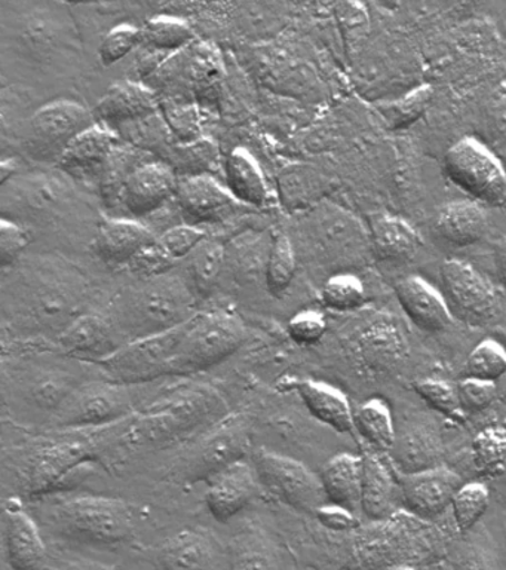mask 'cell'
I'll return each mask as SVG.
<instances>
[{
	"label": "cell",
	"mask_w": 506,
	"mask_h": 570,
	"mask_svg": "<svg viewBox=\"0 0 506 570\" xmlns=\"http://www.w3.org/2000/svg\"><path fill=\"white\" fill-rule=\"evenodd\" d=\"M11 289V316L24 327L59 336L82 314L87 283L68 263L42 261L19 272Z\"/></svg>",
	"instance_id": "obj_1"
},
{
	"label": "cell",
	"mask_w": 506,
	"mask_h": 570,
	"mask_svg": "<svg viewBox=\"0 0 506 570\" xmlns=\"http://www.w3.org/2000/svg\"><path fill=\"white\" fill-rule=\"evenodd\" d=\"M195 301L186 279L168 272L126 289L118 297L115 321L110 323L121 336L140 341L189 323L197 316Z\"/></svg>",
	"instance_id": "obj_2"
},
{
	"label": "cell",
	"mask_w": 506,
	"mask_h": 570,
	"mask_svg": "<svg viewBox=\"0 0 506 570\" xmlns=\"http://www.w3.org/2000/svg\"><path fill=\"white\" fill-rule=\"evenodd\" d=\"M247 341L242 321L229 312L197 315L188 325L171 374L201 372L228 360Z\"/></svg>",
	"instance_id": "obj_3"
},
{
	"label": "cell",
	"mask_w": 506,
	"mask_h": 570,
	"mask_svg": "<svg viewBox=\"0 0 506 570\" xmlns=\"http://www.w3.org/2000/svg\"><path fill=\"white\" fill-rule=\"evenodd\" d=\"M56 511L66 532L100 546L126 541L135 523V511L130 503L117 498H70L61 502Z\"/></svg>",
	"instance_id": "obj_4"
},
{
	"label": "cell",
	"mask_w": 506,
	"mask_h": 570,
	"mask_svg": "<svg viewBox=\"0 0 506 570\" xmlns=\"http://www.w3.org/2000/svg\"><path fill=\"white\" fill-rule=\"evenodd\" d=\"M96 116L75 101L59 100L41 107L30 119L24 149L39 163H60L66 149L87 129Z\"/></svg>",
	"instance_id": "obj_5"
},
{
	"label": "cell",
	"mask_w": 506,
	"mask_h": 570,
	"mask_svg": "<svg viewBox=\"0 0 506 570\" xmlns=\"http://www.w3.org/2000/svg\"><path fill=\"white\" fill-rule=\"evenodd\" d=\"M444 169L457 187L482 203L506 199V173L496 156L474 138H464L447 150Z\"/></svg>",
	"instance_id": "obj_6"
},
{
	"label": "cell",
	"mask_w": 506,
	"mask_h": 570,
	"mask_svg": "<svg viewBox=\"0 0 506 570\" xmlns=\"http://www.w3.org/2000/svg\"><path fill=\"white\" fill-rule=\"evenodd\" d=\"M189 323L157 336L130 342L97 364L119 382L153 381L171 374Z\"/></svg>",
	"instance_id": "obj_7"
},
{
	"label": "cell",
	"mask_w": 506,
	"mask_h": 570,
	"mask_svg": "<svg viewBox=\"0 0 506 570\" xmlns=\"http://www.w3.org/2000/svg\"><path fill=\"white\" fill-rule=\"evenodd\" d=\"M252 466L260 483L288 507L310 514L323 507L326 493L321 479L305 463L260 449L252 454Z\"/></svg>",
	"instance_id": "obj_8"
},
{
	"label": "cell",
	"mask_w": 506,
	"mask_h": 570,
	"mask_svg": "<svg viewBox=\"0 0 506 570\" xmlns=\"http://www.w3.org/2000/svg\"><path fill=\"white\" fill-rule=\"evenodd\" d=\"M219 407V399L210 391H192L137 419L127 434L126 443L145 445L172 440L181 432L201 425Z\"/></svg>",
	"instance_id": "obj_9"
},
{
	"label": "cell",
	"mask_w": 506,
	"mask_h": 570,
	"mask_svg": "<svg viewBox=\"0 0 506 570\" xmlns=\"http://www.w3.org/2000/svg\"><path fill=\"white\" fill-rule=\"evenodd\" d=\"M250 449L246 419L232 416L217 423L185 456L181 474L188 483L211 480L225 468L242 461Z\"/></svg>",
	"instance_id": "obj_10"
},
{
	"label": "cell",
	"mask_w": 506,
	"mask_h": 570,
	"mask_svg": "<svg viewBox=\"0 0 506 570\" xmlns=\"http://www.w3.org/2000/svg\"><path fill=\"white\" fill-rule=\"evenodd\" d=\"M444 292L462 318L474 324H487L500 311L496 289L469 263L450 258L439 267Z\"/></svg>",
	"instance_id": "obj_11"
},
{
	"label": "cell",
	"mask_w": 506,
	"mask_h": 570,
	"mask_svg": "<svg viewBox=\"0 0 506 570\" xmlns=\"http://www.w3.org/2000/svg\"><path fill=\"white\" fill-rule=\"evenodd\" d=\"M3 205L17 213V216L51 218L69 207L73 196V186L63 174H30L23 178H12L2 186Z\"/></svg>",
	"instance_id": "obj_12"
},
{
	"label": "cell",
	"mask_w": 506,
	"mask_h": 570,
	"mask_svg": "<svg viewBox=\"0 0 506 570\" xmlns=\"http://www.w3.org/2000/svg\"><path fill=\"white\" fill-rule=\"evenodd\" d=\"M408 356V343L393 318H377L367 325L355 343V360L364 374L389 376L401 368Z\"/></svg>",
	"instance_id": "obj_13"
},
{
	"label": "cell",
	"mask_w": 506,
	"mask_h": 570,
	"mask_svg": "<svg viewBox=\"0 0 506 570\" xmlns=\"http://www.w3.org/2000/svg\"><path fill=\"white\" fill-rule=\"evenodd\" d=\"M176 196L186 225L195 227L228 222L246 207L215 178L202 174L179 181Z\"/></svg>",
	"instance_id": "obj_14"
},
{
	"label": "cell",
	"mask_w": 506,
	"mask_h": 570,
	"mask_svg": "<svg viewBox=\"0 0 506 570\" xmlns=\"http://www.w3.org/2000/svg\"><path fill=\"white\" fill-rule=\"evenodd\" d=\"M92 445L81 439L51 440L42 444L26 465L24 485L30 494L47 492L54 488L75 468L91 461Z\"/></svg>",
	"instance_id": "obj_15"
},
{
	"label": "cell",
	"mask_w": 506,
	"mask_h": 570,
	"mask_svg": "<svg viewBox=\"0 0 506 570\" xmlns=\"http://www.w3.org/2000/svg\"><path fill=\"white\" fill-rule=\"evenodd\" d=\"M464 485L460 476L446 466L433 468L404 475L401 479V502L404 508L420 519L441 515Z\"/></svg>",
	"instance_id": "obj_16"
},
{
	"label": "cell",
	"mask_w": 506,
	"mask_h": 570,
	"mask_svg": "<svg viewBox=\"0 0 506 570\" xmlns=\"http://www.w3.org/2000/svg\"><path fill=\"white\" fill-rule=\"evenodd\" d=\"M61 426L86 428L103 425L127 416L131 412L130 401L112 383H95L75 391L63 403Z\"/></svg>",
	"instance_id": "obj_17"
},
{
	"label": "cell",
	"mask_w": 506,
	"mask_h": 570,
	"mask_svg": "<svg viewBox=\"0 0 506 570\" xmlns=\"http://www.w3.org/2000/svg\"><path fill=\"white\" fill-rule=\"evenodd\" d=\"M3 543L12 570H42L47 563L46 542L37 523L19 498L3 502Z\"/></svg>",
	"instance_id": "obj_18"
},
{
	"label": "cell",
	"mask_w": 506,
	"mask_h": 570,
	"mask_svg": "<svg viewBox=\"0 0 506 570\" xmlns=\"http://www.w3.org/2000/svg\"><path fill=\"white\" fill-rule=\"evenodd\" d=\"M158 564L161 570H224L225 556L211 533L186 529L159 547Z\"/></svg>",
	"instance_id": "obj_19"
},
{
	"label": "cell",
	"mask_w": 506,
	"mask_h": 570,
	"mask_svg": "<svg viewBox=\"0 0 506 570\" xmlns=\"http://www.w3.org/2000/svg\"><path fill=\"white\" fill-rule=\"evenodd\" d=\"M207 490L208 510L220 523L234 519L252 501L257 493L255 466L238 461L212 476Z\"/></svg>",
	"instance_id": "obj_20"
},
{
	"label": "cell",
	"mask_w": 506,
	"mask_h": 570,
	"mask_svg": "<svg viewBox=\"0 0 506 570\" xmlns=\"http://www.w3.org/2000/svg\"><path fill=\"white\" fill-rule=\"evenodd\" d=\"M176 173L168 165L146 163L132 174L122 203L135 217L149 216L177 194Z\"/></svg>",
	"instance_id": "obj_21"
},
{
	"label": "cell",
	"mask_w": 506,
	"mask_h": 570,
	"mask_svg": "<svg viewBox=\"0 0 506 570\" xmlns=\"http://www.w3.org/2000/svg\"><path fill=\"white\" fill-rule=\"evenodd\" d=\"M395 294L404 314L424 332H444L453 323L447 302L420 276H408L399 281Z\"/></svg>",
	"instance_id": "obj_22"
},
{
	"label": "cell",
	"mask_w": 506,
	"mask_h": 570,
	"mask_svg": "<svg viewBox=\"0 0 506 570\" xmlns=\"http://www.w3.org/2000/svg\"><path fill=\"white\" fill-rule=\"evenodd\" d=\"M158 107L152 89L135 82H119L101 97L96 106V115L106 124L119 128L152 118Z\"/></svg>",
	"instance_id": "obj_23"
},
{
	"label": "cell",
	"mask_w": 506,
	"mask_h": 570,
	"mask_svg": "<svg viewBox=\"0 0 506 570\" xmlns=\"http://www.w3.org/2000/svg\"><path fill=\"white\" fill-rule=\"evenodd\" d=\"M119 145V137L112 129L95 125L75 138L61 156V171L73 177L100 176L110 154Z\"/></svg>",
	"instance_id": "obj_24"
},
{
	"label": "cell",
	"mask_w": 506,
	"mask_h": 570,
	"mask_svg": "<svg viewBox=\"0 0 506 570\" xmlns=\"http://www.w3.org/2000/svg\"><path fill=\"white\" fill-rule=\"evenodd\" d=\"M157 240L152 232L132 220H105L100 223L91 249L97 257L112 265H128L146 245Z\"/></svg>",
	"instance_id": "obj_25"
},
{
	"label": "cell",
	"mask_w": 506,
	"mask_h": 570,
	"mask_svg": "<svg viewBox=\"0 0 506 570\" xmlns=\"http://www.w3.org/2000/svg\"><path fill=\"white\" fill-rule=\"evenodd\" d=\"M117 336L119 333L110 321L83 314L60 334L59 343L70 354L86 356L99 363L121 350Z\"/></svg>",
	"instance_id": "obj_26"
},
{
	"label": "cell",
	"mask_w": 506,
	"mask_h": 570,
	"mask_svg": "<svg viewBox=\"0 0 506 570\" xmlns=\"http://www.w3.org/2000/svg\"><path fill=\"white\" fill-rule=\"evenodd\" d=\"M291 387L315 419L330 426L339 434H349L354 430V412L344 392L328 383L318 381H291Z\"/></svg>",
	"instance_id": "obj_27"
},
{
	"label": "cell",
	"mask_w": 506,
	"mask_h": 570,
	"mask_svg": "<svg viewBox=\"0 0 506 570\" xmlns=\"http://www.w3.org/2000/svg\"><path fill=\"white\" fill-rule=\"evenodd\" d=\"M434 229L446 243L456 247H468L487 234L486 209L474 200H452L438 209Z\"/></svg>",
	"instance_id": "obj_28"
},
{
	"label": "cell",
	"mask_w": 506,
	"mask_h": 570,
	"mask_svg": "<svg viewBox=\"0 0 506 570\" xmlns=\"http://www.w3.org/2000/svg\"><path fill=\"white\" fill-rule=\"evenodd\" d=\"M324 493L333 505L355 511L361 505L363 459L349 453L333 456L323 468Z\"/></svg>",
	"instance_id": "obj_29"
},
{
	"label": "cell",
	"mask_w": 506,
	"mask_h": 570,
	"mask_svg": "<svg viewBox=\"0 0 506 570\" xmlns=\"http://www.w3.org/2000/svg\"><path fill=\"white\" fill-rule=\"evenodd\" d=\"M390 454L401 474L411 475L441 466L443 444L437 432L416 426L397 436Z\"/></svg>",
	"instance_id": "obj_30"
},
{
	"label": "cell",
	"mask_w": 506,
	"mask_h": 570,
	"mask_svg": "<svg viewBox=\"0 0 506 570\" xmlns=\"http://www.w3.org/2000/svg\"><path fill=\"white\" fill-rule=\"evenodd\" d=\"M363 459L361 511L371 521H384L394 512L395 480L389 468L375 454Z\"/></svg>",
	"instance_id": "obj_31"
},
{
	"label": "cell",
	"mask_w": 506,
	"mask_h": 570,
	"mask_svg": "<svg viewBox=\"0 0 506 570\" xmlns=\"http://www.w3.org/2000/svg\"><path fill=\"white\" fill-rule=\"evenodd\" d=\"M375 253L381 261L406 262L419 253L424 240L419 232L403 218L384 216L371 227Z\"/></svg>",
	"instance_id": "obj_32"
},
{
	"label": "cell",
	"mask_w": 506,
	"mask_h": 570,
	"mask_svg": "<svg viewBox=\"0 0 506 570\" xmlns=\"http://www.w3.org/2000/svg\"><path fill=\"white\" fill-rule=\"evenodd\" d=\"M226 189L238 203L261 207L269 191L259 165L246 149H235L225 164Z\"/></svg>",
	"instance_id": "obj_33"
},
{
	"label": "cell",
	"mask_w": 506,
	"mask_h": 570,
	"mask_svg": "<svg viewBox=\"0 0 506 570\" xmlns=\"http://www.w3.org/2000/svg\"><path fill=\"white\" fill-rule=\"evenodd\" d=\"M226 266V247L219 240L204 239L188 257L186 283L197 298H207Z\"/></svg>",
	"instance_id": "obj_34"
},
{
	"label": "cell",
	"mask_w": 506,
	"mask_h": 570,
	"mask_svg": "<svg viewBox=\"0 0 506 570\" xmlns=\"http://www.w3.org/2000/svg\"><path fill=\"white\" fill-rule=\"evenodd\" d=\"M189 53L185 56V62H181V76L188 80L189 89L197 97L204 100H215L219 97L221 87V78H224V69H221L220 57L217 56L215 49L207 45H195Z\"/></svg>",
	"instance_id": "obj_35"
},
{
	"label": "cell",
	"mask_w": 506,
	"mask_h": 570,
	"mask_svg": "<svg viewBox=\"0 0 506 570\" xmlns=\"http://www.w3.org/2000/svg\"><path fill=\"white\" fill-rule=\"evenodd\" d=\"M145 163V151L119 142L100 173V194L109 207L122 203L123 191L132 174Z\"/></svg>",
	"instance_id": "obj_36"
},
{
	"label": "cell",
	"mask_w": 506,
	"mask_h": 570,
	"mask_svg": "<svg viewBox=\"0 0 506 570\" xmlns=\"http://www.w3.org/2000/svg\"><path fill=\"white\" fill-rule=\"evenodd\" d=\"M272 243L274 238L266 243L260 235L239 236L226 248V266H230L235 278L244 284H250L260 276L266 279V266Z\"/></svg>",
	"instance_id": "obj_37"
},
{
	"label": "cell",
	"mask_w": 506,
	"mask_h": 570,
	"mask_svg": "<svg viewBox=\"0 0 506 570\" xmlns=\"http://www.w3.org/2000/svg\"><path fill=\"white\" fill-rule=\"evenodd\" d=\"M224 570H275L274 551L265 534L257 530L237 534L226 551Z\"/></svg>",
	"instance_id": "obj_38"
},
{
	"label": "cell",
	"mask_w": 506,
	"mask_h": 570,
	"mask_svg": "<svg viewBox=\"0 0 506 570\" xmlns=\"http://www.w3.org/2000/svg\"><path fill=\"white\" fill-rule=\"evenodd\" d=\"M354 426L358 434L379 452H390L397 432L388 405L380 400H370L354 413Z\"/></svg>",
	"instance_id": "obj_39"
},
{
	"label": "cell",
	"mask_w": 506,
	"mask_h": 570,
	"mask_svg": "<svg viewBox=\"0 0 506 570\" xmlns=\"http://www.w3.org/2000/svg\"><path fill=\"white\" fill-rule=\"evenodd\" d=\"M470 456L478 474L499 476L506 471V428L488 426L475 435Z\"/></svg>",
	"instance_id": "obj_40"
},
{
	"label": "cell",
	"mask_w": 506,
	"mask_h": 570,
	"mask_svg": "<svg viewBox=\"0 0 506 570\" xmlns=\"http://www.w3.org/2000/svg\"><path fill=\"white\" fill-rule=\"evenodd\" d=\"M297 272L295 245L287 235H275L266 266V287L275 296H281L290 287Z\"/></svg>",
	"instance_id": "obj_41"
},
{
	"label": "cell",
	"mask_w": 506,
	"mask_h": 570,
	"mask_svg": "<svg viewBox=\"0 0 506 570\" xmlns=\"http://www.w3.org/2000/svg\"><path fill=\"white\" fill-rule=\"evenodd\" d=\"M143 42L157 51H181L192 42L194 33L190 27L179 18L157 17L146 22L141 30Z\"/></svg>",
	"instance_id": "obj_42"
},
{
	"label": "cell",
	"mask_w": 506,
	"mask_h": 570,
	"mask_svg": "<svg viewBox=\"0 0 506 570\" xmlns=\"http://www.w3.org/2000/svg\"><path fill=\"white\" fill-rule=\"evenodd\" d=\"M363 281L350 274L333 275L321 289L323 305L336 312L357 311L366 303Z\"/></svg>",
	"instance_id": "obj_43"
},
{
	"label": "cell",
	"mask_w": 506,
	"mask_h": 570,
	"mask_svg": "<svg viewBox=\"0 0 506 570\" xmlns=\"http://www.w3.org/2000/svg\"><path fill=\"white\" fill-rule=\"evenodd\" d=\"M468 377L496 383L506 374V350L493 338H484L469 354Z\"/></svg>",
	"instance_id": "obj_44"
},
{
	"label": "cell",
	"mask_w": 506,
	"mask_h": 570,
	"mask_svg": "<svg viewBox=\"0 0 506 570\" xmlns=\"http://www.w3.org/2000/svg\"><path fill=\"white\" fill-rule=\"evenodd\" d=\"M488 503H490V493L486 485L482 483L462 485L450 507L457 529L460 532L473 529L486 514Z\"/></svg>",
	"instance_id": "obj_45"
},
{
	"label": "cell",
	"mask_w": 506,
	"mask_h": 570,
	"mask_svg": "<svg viewBox=\"0 0 506 570\" xmlns=\"http://www.w3.org/2000/svg\"><path fill=\"white\" fill-rule=\"evenodd\" d=\"M413 390L435 412L453 421H460L459 394L450 383L439 379H425V381L413 383Z\"/></svg>",
	"instance_id": "obj_46"
},
{
	"label": "cell",
	"mask_w": 506,
	"mask_h": 570,
	"mask_svg": "<svg viewBox=\"0 0 506 570\" xmlns=\"http://www.w3.org/2000/svg\"><path fill=\"white\" fill-rule=\"evenodd\" d=\"M434 89L430 85L415 89L398 101L390 102L384 110L385 118L393 124L394 128H404L425 114L433 101Z\"/></svg>",
	"instance_id": "obj_47"
},
{
	"label": "cell",
	"mask_w": 506,
	"mask_h": 570,
	"mask_svg": "<svg viewBox=\"0 0 506 570\" xmlns=\"http://www.w3.org/2000/svg\"><path fill=\"white\" fill-rule=\"evenodd\" d=\"M163 118L172 136L177 138L179 145H190L201 140V120L197 109L192 106L177 105L168 102L163 106Z\"/></svg>",
	"instance_id": "obj_48"
},
{
	"label": "cell",
	"mask_w": 506,
	"mask_h": 570,
	"mask_svg": "<svg viewBox=\"0 0 506 570\" xmlns=\"http://www.w3.org/2000/svg\"><path fill=\"white\" fill-rule=\"evenodd\" d=\"M175 262V258L163 248L161 240L157 239L141 248L128 263V267L140 279H148L168 274Z\"/></svg>",
	"instance_id": "obj_49"
},
{
	"label": "cell",
	"mask_w": 506,
	"mask_h": 570,
	"mask_svg": "<svg viewBox=\"0 0 506 570\" xmlns=\"http://www.w3.org/2000/svg\"><path fill=\"white\" fill-rule=\"evenodd\" d=\"M141 42H143V35L136 27L126 24L115 27L101 40L99 49L101 61L105 66H112L126 58Z\"/></svg>",
	"instance_id": "obj_50"
},
{
	"label": "cell",
	"mask_w": 506,
	"mask_h": 570,
	"mask_svg": "<svg viewBox=\"0 0 506 570\" xmlns=\"http://www.w3.org/2000/svg\"><path fill=\"white\" fill-rule=\"evenodd\" d=\"M327 332L326 316L318 311H301L287 324V333L299 346L317 345Z\"/></svg>",
	"instance_id": "obj_51"
},
{
	"label": "cell",
	"mask_w": 506,
	"mask_h": 570,
	"mask_svg": "<svg viewBox=\"0 0 506 570\" xmlns=\"http://www.w3.org/2000/svg\"><path fill=\"white\" fill-rule=\"evenodd\" d=\"M204 239L206 234L199 227L189 225L171 227L159 238L175 261L188 258Z\"/></svg>",
	"instance_id": "obj_52"
},
{
	"label": "cell",
	"mask_w": 506,
	"mask_h": 570,
	"mask_svg": "<svg viewBox=\"0 0 506 570\" xmlns=\"http://www.w3.org/2000/svg\"><path fill=\"white\" fill-rule=\"evenodd\" d=\"M29 243L28 230L19 223L7 218L0 222V263L3 267L12 266V263L19 261Z\"/></svg>",
	"instance_id": "obj_53"
},
{
	"label": "cell",
	"mask_w": 506,
	"mask_h": 570,
	"mask_svg": "<svg viewBox=\"0 0 506 570\" xmlns=\"http://www.w3.org/2000/svg\"><path fill=\"white\" fill-rule=\"evenodd\" d=\"M217 155L216 146L211 141L198 140L190 145H179L175 149L177 168L183 171H197L199 168H208Z\"/></svg>",
	"instance_id": "obj_54"
},
{
	"label": "cell",
	"mask_w": 506,
	"mask_h": 570,
	"mask_svg": "<svg viewBox=\"0 0 506 570\" xmlns=\"http://www.w3.org/2000/svg\"><path fill=\"white\" fill-rule=\"evenodd\" d=\"M460 404L474 412H482L490 407L496 400V383L478 381V379L466 377L457 387Z\"/></svg>",
	"instance_id": "obj_55"
},
{
	"label": "cell",
	"mask_w": 506,
	"mask_h": 570,
	"mask_svg": "<svg viewBox=\"0 0 506 570\" xmlns=\"http://www.w3.org/2000/svg\"><path fill=\"white\" fill-rule=\"evenodd\" d=\"M315 515H317L319 523H321L324 528L335 530V532H345V530L353 529L357 525V520H355L353 511L333 505V503H330V505L319 507Z\"/></svg>",
	"instance_id": "obj_56"
},
{
	"label": "cell",
	"mask_w": 506,
	"mask_h": 570,
	"mask_svg": "<svg viewBox=\"0 0 506 570\" xmlns=\"http://www.w3.org/2000/svg\"><path fill=\"white\" fill-rule=\"evenodd\" d=\"M495 261L497 274H499L502 283L506 285V235L502 236L496 243Z\"/></svg>",
	"instance_id": "obj_57"
},
{
	"label": "cell",
	"mask_w": 506,
	"mask_h": 570,
	"mask_svg": "<svg viewBox=\"0 0 506 570\" xmlns=\"http://www.w3.org/2000/svg\"><path fill=\"white\" fill-rule=\"evenodd\" d=\"M390 570H413L410 568H395V569H390Z\"/></svg>",
	"instance_id": "obj_58"
}]
</instances>
